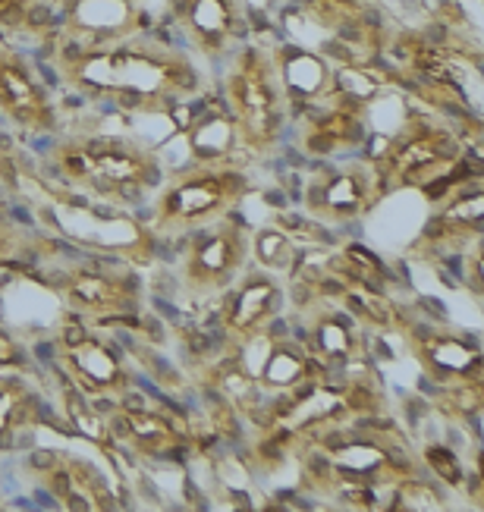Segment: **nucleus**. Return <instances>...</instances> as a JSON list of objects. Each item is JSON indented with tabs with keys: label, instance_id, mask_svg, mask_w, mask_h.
I'll return each mask as SVG.
<instances>
[{
	"label": "nucleus",
	"instance_id": "nucleus-5",
	"mask_svg": "<svg viewBox=\"0 0 484 512\" xmlns=\"http://www.w3.org/2000/svg\"><path fill=\"white\" fill-rule=\"evenodd\" d=\"M220 198H224V192H220L217 180H192L180 192L170 195L167 211L180 214V217H202V214H208L211 208L220 205Z\"/></svg>",
	"mask_w": 484,
	"mask_h": 512
},
{
	"label": "nucleus",
	"instance_id": "nucleus-7",
	"mask_svg": "<svg viewBox=\"0 0 484 512\" xmlns=\"http://www.w3.org/2000/svg\"><path fill=\"white\" fill-rule=\"evenodd\" d=\"M123 13H126L123 0H79V4L70 10L76 29L79 32H88V35L117 29Z\"/></svg>",
	"mask_w": 484,
	"mask_h": 512
},
{
	"label": "nucleus",
	"instance_id": "nucleus-6",
	"mask_svg": "<svg viewBox=\"0 0 484 512\" xmlns=\"http://www.w3.org/2000/svg\"><path fill=\"white\" fill-rule=\"evenodd\" d=\"M236 261H239V252H236L233 242L227 236H214V239H208L205 246L195 252L192 271L202 280L214 283V280H224L233 271Z\"/></svg>",
	"mask_w": 484,
	"mask_h": 512
},
{
	"label": "nucleus",
	"instance_id": "nucleus-9",
	"mask_svg": "<svg viewBox=\"0 0 484 512\" xmlns=\"http://www.w3.org/2000/svg\"><path fill=\"white\" fill-rule=\"evenodd\" d=\"M66 415H70L73 425L85 434V437H92L98 443L107 440V428H104V418L98 415V409L88 403L85 393L79 390H66Z\"/></svg>",
	"mask_w": 484,
	"mask_h": 512
},
{
	"label": "nucleus",
	"instance_id": "nucleus-11",
	"mask_svg": "<svg viewBox=\"0 0 484 512\" xmlns=\"http://www.w3.org/2000/svg\"><path fill=\"white\" fill-rule=\"evenodd\" d=\"M324 205L334 211H356L362 205L359 183L352 180V176H337V180L324 189Z\"/></svg>",
	"mask_w": 484,
	"mask_h": 512
},
{
	"label": "nucleus",
	"instance_id": "nucleus-14",
	"mask_svg": "<svg viewBox=\"0 0 484 512\" xmlns=\"http://www.w3.org/2000/svg\"><path fill=\"white\" fill-rule=\"evenodd\" d=\"M192 19H195V29L211 32L217 38L220 32H224V26H227V7L220 4V0H198Z\"/></svg>",
	"mask_w": 484,
	"mask_h": 512
},
{
	"label": "nucleus",
	"instance_id": "nucleus-3",
	"mask_svg": "<svg viewBox=\"0 0 484 512\" xmlns=\"http://www.w3.org/2000/svg\"><path fill=\"white\" fill-rule=\"evenodd\" d=\"M66 296L76 308L88 311H104V308H120L123 305V289L117 280L101 277V274H76L66 280Z\"/></svg>",
	"mask_w": 484,
	"mask_h": 512
},
{
	"label": "nucleus",
	"instance_id": "nucleus-2",
	"mask_svg": "<svg viewBox=\"0 0 484 512\" xmlns=\"http://www.w3.org/2000/svg\"><path fill=\"white\" fill-rule=\"evenodd\" d=\"M66 368L76 377L79 393H101L107 387H117L123 377L117 352L88 337L66 346Z\"/></svg>",
	"mask_w": 484,
	"mask_h": 512
},
{
	"label": "nucleus",
	"instance_id": "nucleus-13",
	"mask_svg": "<svg viewBox=\"0 0 484 512\" xmlns=\"http://www.w3.org/2000/svg\"><path fill=\"white\" fill-rule=\"evenodd\" d=\"M255 255L261 264H268V267H283L286 261H290V242H286V236L268 230V233H261L255 239Z\"/></svg>",
	"mask_w": 484,
	"mask_h": 512
},
{
	"label": "nucleus",
	"instance_id": "nucleus-10",
	"mask_svg": "<svg viewBox=\"0 0 484 512\" xmlns=\"http://www.w3.org/2000/svg\"><path fill=\"white\" fill-rule=\"evenodd\" d=\"M302 377V359L296 352H286V349H277L271 355L268 368H264V381L274 384V387H290Z\"/></svg>",
	"mask_w": 484,
	"mask_h": 512
},
{
	"label": "nucleus",
	"instance_id": "nucleus-4",
	"mask_svg": "<svg viewBox=\"0 0 484 512\" xmlns=\"http://www.w3.org/2000/svg\"><path fill=\"white\" fill-rule=\"evenodd\" d=\"M274 302H277V293L268 280H249L233 302V318H230L233 327H239V330L255 327L274 308Z\"/></svg>",
	"mask_w": 484,
	"mask_h": 512
},
{
	"label": "nucleus",
	"instance_id": "nucleus-8",
	"mask_svg": "<svg viewBox=\"0 0 484 512\" xmlns=\"http://www.w3.org/2000/svg\"><path fill=\"white\" fill-rule=\"evenodd\" d=\"M117 434H129L136 443H142V447H161L170 437V428L161 415L136 409V412H126V421L117 425Z\"/></svg>",
	"mask_w": 484,
	"mask_h": 512
},
{
	"label": "nucleus",
	"instance_id": "nucleus-17",
	"mask_svg": "<svg viewBox=\"0 0 484 512\" xmlns=\"http://www.w3.org/2000/svg\"><path fill=\"white\" fill-rule=\"evenodd\" d=\"M428 462L434 465V472L437 475H444L450 484H459L462 481V472H459V462H456V456L450 453V450H428Z\"/></svg>",
	"mask_w": 484,
	"mask_h": 512
},
{
	"label": "nucleus",
	"instance_id": "nucleus-12",
	"mask_svg": "<svg viewBox=\"0 0 484 512\" xmlns=\"http://www.w3.org/2000/svg\"><path fill=\"white\" fill-rule=\"evenodd\" d=\"M233 92H236V98L242 101V107H246V110H255V114H261V110H268V104H271L268 88H264V82H261L255 73L239 76V82H233Z\"/></svg>",
	"mask_w": 484,
	"mask_h": 512
},
{
	"label": "nucleus",
	"instance_id": "nucleus-1",
	"mask_svg": "<svg viewBox=\"0 0 484 512\" xmlns=\"http://www.w3.org/2000/svg\"><path fill=\"white\" fill-rule=\"evenodd\" d=\"M0 110L26 129H51L54 107L19 57L0 51Z\"/></svg>",
	"mask_w": 484,
	"mask_h": 512
},
{
	"label": "nucleus",
	"instance_id": "nucleus-15",
	"mask_svg": "<svg viewBox=\"0 0 484 512\" xmlns=\"http://www.w3.org/2000/svg\"><path fill=\"white\" fill-rule=\"evenodd\" d=\"M315 343H318L321 352H327V355H340V359H343V355H349V349H352L349 327H340V324H334V321H327V324L318 327Z\"/></svg>",
	"mask_w": 484,
	"mask_h": 512
},
{
	"label": "nucleus",
	"instance_id": "nucleus-16",
	"mask_svg": "<svg viewBox=\"0 0 484 512\" xmlns=\"http://www.w3.org/2000/svg\"><path fill=\"white\" fill-rule=\"evenodd\" d=\"M205 142L214 148L211 154H224L230 145V126L224 120H205L195 129V148H202Z\"/></svg>",
	"mask_w": 484,
	"mask_h": 512
},
{
	"label": "nucleus",
	"instance_id": "nucleus-18",
	"mask_svg": "<svg viewBox=\"0 0 484 512\" xmlns=\"http://www.w3.org/2000/svg\"><path fill=\"white\" fill-rule=\"evenodd\" d=\"M26 362V352H22V346L10 337L7 330H0V365H22Z\"/></svg>",
	"mask_w": 484,
	"mask_h": 512
}]
</instances>
